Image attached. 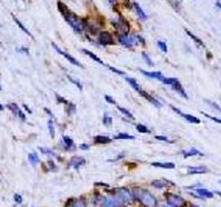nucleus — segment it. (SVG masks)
<instances>
[{
  "label": "nucleus",
  "mask_w": 221,
  "mask_h": 207,
  "mask_svg": "<svg viewBox=\"0 0 221 207\" xmlns=\"http://www.w3.org/2000/svg\"><path fill=\"white\" fill-rule=\"evenodd\" d=\"M135 196L141 204H144L146 207H157L158 200L151 193L144 189H136L135 191Z\"/></svg>",
  "instance_id": "obj_1"
},
{
  "label": "nucleus",
  "mask_w": 221,
  "mask_h": 207,
  "mask_svg": "<svg viewBox=\"0 0 221 207\" xmlns=\"http://www.w3.org/2000/svg\"><path fill=\"white\" fill-rule=\"evenodd\" d=\"M124 204H126L121 199V197L117 195L116 193L111 196H108V197H105V198L102 199V207H122L124 206Z\"/></svg>",
  "instance_id": "obj_2"
},
{
  "label": "nucleus",
  "mask_w": 221,
  "mask_h": 207,
  "mask_svg": "<svg viewBox=\"0 0 221 207\" xmlns=\"http://www.w3.org/2000/svg\"><path fill=\"white\" fill-rule=\"evenodd\" d=\"M65 19H66L67 22L72 27V29H74V31L81 32L82 30L85 29V25L82 24L81 20L79 19L74 13H72V12H69V15H67V16L65 17Z\"/></svg>",
  "instance_id": "obj_3"
},
{
  "label": "nucleus",
  "mask_w": 221,
  "mask_h": 207,
  "mask_svg": "<svg viewBox=\"0 0 221 207\" xmlns=\"http://www.w3.org/2000/svg\"><path fill=\"white\" fill-rule=\"evenodd\" d=\"M164 197H166V200L170 207H183L186 205V200L182 197L175 195L172 193H167Z\"/></svg>",
  "instance_id": "obj_4"
},
{
  "label": "nucleus",
  "mask_w": 221,
  "mask_h": 207,
  "mask_svg": "<svg viewBox=\"0 0 221 207\" xmlns=\"http://www.w3.org/2000/svg\"><path fill=\"white\" fill-rule=\"evenodd\" d=\"M118 38H119V41H120L121 45H124V47H127V48H132L137 43H138L137 36H130L129 34H121V35H118Z\"/></svg>",
  "instance_id": "obj_5"
},
{
  "label": "nucleus",
  "mask_w": 221,
  "mask_h": 207,
  "mask_svg": "<svg viewBox=\"0 0 221 207\" xmlns=\"http://www.w3.org/2000/svg\"><path fill=\"white\" fill-rule=\"evenodd\" d=\"M52 47H54V49H56V51H57L58 54H60V55L63 56V57H65V58H66L67 60L69 61V63H71L72 65H74V66H77V67H80V68H82V65H81L80 63H79V61H78L77 59H74V57H72V56H70L69 54H67V52H65V51H62L61 49H60V48H59L58 46L56 45V43H52Z\"/></svg>",
  "instance_id": "obj_6"
},
{
  "label": "nucleus",
  "mask_w": 221,
  "mask_h": 207,
  "mask_svg": "<svg viewBox=\"0 0 221 207\" xmlns=\"http://www.w3.org/2000/svg\"><path fill=\"white\" fill-rule=\"evenodd\" d=\"M98 39H99V43H100L101 45H105V46H107V45H113V43H115L112 36H111V34L108 31L100 32Z\"/></svg>",
  "instance_id": "obj_7"
},
{
  "label": "nucleus",
  "mask_w": 221,
  "mask_h": 207,
  "mask_svg": "<svg viewBox=\"0 0 221 207\" xmlns=\"http://www.w3.org/2000/svg\"><path fill=\"white\" fill-rule=\"evenodd\" d=\"M116 194L119 197H121V199L124 200V203H130V202H132V194L128 189H126V188H119V189H117Z\"/></svg>",
  "instance_id": "obj_8"
},
{
  "label": "nucleus",
  "mask_w": 221,
  "mask_h": 207,
  "mask_svg": "<svg viewBox=\"0 0 221 207\" xmlns=\"http://www.w3.org/2000/svg\"><path fill=\"white\" fill-rule=\"evenodd\" d=\"M171 108L175 110L176 113L178 114V115H180V116H182L185 119H187V120L189 121V123H191V124H200V119H198L197 117H194V116H192V115H188V114H183L181 110H179L178 108H176V107H173V106H171Z\"/></svg>",
  "instance_id": "obj_9"
},
{
  "label": "nucleus",
  "mask_w": 221,
  "mask_h": 207,
  "mask_svg": "<svg viewBox=\"0 0 221 207\" xmlns=\"http://www.w3.org/2000/svg\"><path fill=\"white\" fill-rule=\"evenodd\" d=\"M187 172L189 175H194V174H205L208 173V168L205 166H189L187 168Z\"/></svg>",
  "instance_id": "obj_10"
},
{
  "label": "nucleus",
  "mask_w": 221,
  "mask_h": 207,
  "mask_svg": "<svg viewBox=\"0 0 221 207\" xmlns=\"http://www.w3.org/2000/svg\"><path fill=\"white\" fill-rule=\"evenodd\" d=\"M8 108L11 110V111L15 114L16 116H18V117H19L21 120H26V116H25V114H23L22 110H21L19 107H18V105H17V104H15V102L9 104V105H8Z\"/></svg>",
  "instance_id": "obj_11"
},
{
  "label": "nucleus",
  "mask_w": 221,
  "mask_h": 207,
  "mask_svg": "<svg viewBox=\"0 0 221 207\" xmlns=\"http://www.w3.org/2000/svg\"><path fill=\"white\" fill-rule=\"evenodd\" d=\"M139 94L141 95L142 97L146 98L147 100H149V102H151L152 105L155 106V107H157V108H161V107H162V104H161V102H160L159 100H157V99H156L155 97H152L151 95H149L148 93H146L144 90H141V91H140Z\"/></svg>",
  "instance_id": "obj_12"
},
{
  "label": "nucleus",
  "mask_w": 221,
  "mask_h": 207,
  "mask_svg": "<svg viewBox=\"0 0 221 207\" xmlns=\"http://www.w3.org/2000/svg\"><path fill=\"white\" fill-rule=\"evenodd\" d=\"M86 164V160L85 158H82V157L80 156H76V157H72L71 159H70L69 161V166H71V167L76 168V169H78V168H80L82 166V165Z\"/></svg>",
  "instance_id": "obj_13"
},
{
  "label": "nucleus",
  "mask_w": 221,
  "mask_h": 207,
  "mask_svg": "<svg viewBox=\"0 0 221 207\" xmlns=\"http://www.w3.org/2000/svg\"><path fill=\"white\" fill-rule=\"evenodd\" d=\"M151 185L153 187L158 188V189H162V188H166L168 186H170V185H173V184L167 179H156V180H152Z\"/></svg>",
  "instance_id": "obj_14"
},
{
  "label": "nucleus",
  "mask_w": 221,
  "mask_h": 207,
  "mask_svg": "<svg viewBox=\"0 0 221 207\" xmlns=\"http://www.w3.org/2000/svg\"><path fill=\"white\" fill-rule=\"evenodd\" d=\"M171 88H172L173 90H176V91H178L179 94H180V96H182L183 98H186V99L189 98L188 97V95H187V93L185 91V89L182 88V85L180 84V81H179L178 79H177V80L171 85Z\"/></svg>",
  "instance_id": "obj_15"
},
{
  "label": "nucleus",
  "mask_w": 221,
  "mask_h": 207,
  "mask_svg": "<svg viewBox=\"0 0 221 207\" xmlns=\"http://www.w3.org/2000/svg\"><path fill=\"white\" fill-rule=\"evenodd\" d=\"M140 72L141 74H144V76H147L149 78H152V79H158L161 81V79L163 78V75L160 72V71H146V70H142V69H140Z\"/></svg>",
  "instance_id": "obj_16"
},
{
  "label": "nucleus",
  "mask_w": 221,
  "mask_h": 207,
  "mask_svg": "<svg viewBox=\"0 0 221 207\" xmlns=\"http://www.w3.org/2000/svg\"><path fill=\"white\" fill-rule=\"evenodd\" d=\"M194 193H197V195H198L200 198H212V197H214V193H211V191H207V189L201 188V187L197 188Z\"/></svg>",
  "instance_id": "obj_17"
},
{
  "label": "nucleus",
  "mask_w": 221,
  "mask_h": 207,
  "mask_svg": "<svg viewBox=\"0 0 221 207\" xmlns=\"http://www.w3.org/2000/svg\"><path fill=\"white\" fill-rule=\"evenodd\" d=\"M132 8L136 10L137 15H138V17H139V19H141V20L147 19V15L144 13V11L142 10V9H141V7H140V6L137 4V2H133V4H132Z\"/></svg>",
  "instance_id": "obj_18"
},
{
  "label": "nucleus",
  "mask_w": 221,
  "mask_h": 207,
  "mask_svg": "<svg viewBox=\"0 0 221 207\" xmlns=\"http://www.w3.org/2000/svg\"><path fill=\"white\" fill-rule=\"evenodd\" d=\"M182 155H183V157H185V158H189V157L196 156V155H200V156H202L203 154L199 152L198 149L190 148L189 150H182Z\"/></svg>",
  "instance_id": "obj_19"
},
{
  "label": "nucleus",
  "mask_w": 221,
  "mask_h": 207,
  "mask_svg": "<svg viewBox=\"0 0 221 207\" xmlns=\"http://www.w3.org/2000/svg\"><path fill=\"white\" fill-rule=\"evenodd\" d=\"M57 6H58V10L60 11V13H61L63 17H66L67 15H69V12H70L69 9H68V7H67L62 1H58V2H57Z\"/></svg>",
  "instance_id": "obj_20"
},
{
  "label": "nucleus",
  "mask_w": 221,
  "mask_h": 207,
  "mask_svg": "<svg viewBox=\"0 0 221 207\" xmlns=\"http://www.w3.org/2000/svg\"><path fill=\"white\" fill-rule=\"evenodd\" d=\"M151 165L155 167L164 168V169H173L176 167V165L173 163H152Z\"/></svg>",
  "instance_id": "obj_21"
},
{
  "label": "nucleus",
  "mask_w": 221,
  "mask_h": 207,
  "mask_svg": "<svg viewBox=\"0 0 221 207\" xmlns=\"http://www.w3.org/2000/svg\"><path fill=\"white\" fill-rule=\"evenodd\" d=\"M126 80H127V81L129 82V85H130V86H131L135 90H137L138 93H140V91L142 90V89H141V87L139 86V84L137 82V80L135 78H131V77H126Z\"/></svg>",
  "instance_id": "obj_22"
},
{
  "label": "nucleus",
  "mask_w": 221,
  "mask_h": 207,
  "mask_svg": "<svg viewBox=\"0 0 221 207\" xmlns=\"http://www.w3.org/2000/svg\"><path fill=\"white\" fill-rule=\"evenodd\" d=\"M82 52H83V54H86L87 56H89L90 58L92 59V60H95L96 63L100 64V65H105V64H103V61H102V60H101V59L99 58V57H98L97 55H95L93 52H91V51L87 50V49H82Z\"/></svg>",
  "instance_id": "obj_23"
},
{
  "label": "nucleus",
  "mask_w": 221,
  "mask_h": 207,
  "mask_svg": "<svg viewBox=\"0 0 221 207\" xmlns=\"http://www.w3.org/2000/svg\"><path fill=\"white\" fill-rule=\"evenodd\" d=\"M111 138H109L107 136H96L95 137V143H97V144H109V143H111Z\"/></svg>",
  "instance_id": "obj_24"
},
{
  "label": "nucleus",
  "mask_w": 221,
  "mask_h": 207,
  "mask_svg": "<svg viewBox=\"0 0 221 207\" xmlns=\"http://www.w3.org/2000/svg\"><path fill=\"white\" fill-rule=\"evenodd\" d=\"M185 30H186L187 35L189 36V37H190L191 39L193 40V41H194L196 43H197V45H199V46H201V47H205V43H202V40H201V39H199L198 37H197V36H194L193 34H192L191 31H189L188 29H185Z\"/></svg>",
  "instance_id": "obj_25"
},
{
  "label": "nucleus",
  "mask_w": 221,
  "mask_h": 207,
  "mask_svg": "<svg viewBox=\"0 0 221 207\" xmlns=\"http://www.w3.org/2000/svg\"><path fill=\"white\" fill-rule=\"evenodd\" d=\"M28 160H29V163L31 165H37L39 163V157L38 155L36 154V152H30L29 155H28Z\"/></svg>",
  "instance_id": "obj_26"
},
{
  "label": "nucleus",
  "mask_w": 221,
  "mask_h": 207,
  "mask_svg": "<svg viewBox=\"0 0 221 207\" xmlns=\"http://www.w3.org/2000/svg\"><path fill=\"white\" fill-rule=\"evenodd\" d=\"M12 19H13V21H15L16 24H17V26H18V27H19L20 29H21V30H22L23 32H26V34H27L28 36H30V37H32V35H31L30 32H29V30H28L27 28L25 27V26H23V25L21 24V22H20L19 20L17 19V17H15V16H13V15H12Z\"/></svg>",
  "instance_id": "obj_27"
},
{
  "label": "nucleus",
  "mask_w": 221,
  "mask_h": 207,
  "mask_svg": "<svg viewBox=\"0 0 221 207\" xmlns=\"http://www.w3.org/2000/svg\"><path fill=\"white\" fill-rule=\"evenodd\" d=\"M76 110H77V107L72 102H68L66 104V111L68 113V115H72V114L76 113Z\"/></svg>",
  "instance_id": "obj_28"
},
{
  "label": "nucleus",
  "mask_w": 221,
  "mask_h": 207,
  "mask_svg": "<svg viewBox=\"0 0 221 207\" xmlns=\"http://www.w3.org/2000/svg\"><path fill=\"white\" fill-rule=\"evenodd\" d=\"M62 141H63V145H65V148L66 149H69L70 147H72V146H74V140H72L69 136L63 137Z\"/></svg>",
  "instance_id": "obj_29"
},
{
  "label": "nucleus",
  "mask_w": 221,
  "mask_h": 207,
  "mask_svg": "<svg viewBox=\"0 0 221 207\" xmlns=\"http://www.w3.org/2000/svg\"><path fill=\"white\" fill-rule=\"evenodd\" d=\"M117 108H118V110H119L120 113L124 114V116H127L128 118H130L131 120H135V117H133V115H132V114L130 113V111H129L128 109H126V108H124V107H120V106H118Z\"/></svg>",
  "instance_id": "obj_30"
},
{
  "label": "nucleus",
  "mask_w": 221,
  "mask_h": 207,
  "mask_svg": "<svg viewBox=\"0 0 221 207\" xmlns=\"http://www.w3.org/2000/svg\"><path fill=\"white\" fill-rule=\"evenodd\" d=\"M102 124H103L105 126H107V127L111 126V124H112V118L110 117V116H109L107 113L103 114V119H102Z\"/></svg>",
  "instance_id": "obj_31"
},
{
  "label": "nucleus",
  "mask_w": 221,
  "mask_h": 207,
  "mask_svg": "<svg viewBox=\"0 0 221 207\" xmlns=\"http://www.w3.org/2000/svg\"><path fill=\"white\" fill-rule=\"evenodd\" d=\"M113 139H135V136L129 135V134L121 133V134H118L117 136H115V138H113Z\"/></svg>",
  "instance_id": "obj_32"
},
{
  "label": "nucleus",
  "mask_w": 221,
  "mask_h": 207,
  "mask_svg": "<svg viewBox=\"0 0 221 207\" xmlns=\"http://www.w3.org/2000/svg\"><path fill=\"white\" fill-rule=\"evenodd\" d=\"M137 130H138L139 133H142V134L150 133V130L148 129V127H147V126L142 125V124H138V125H137Z\"/></svg>",
  "instance_id": "obj_33"
},
{
  "label": "nucleus",
  "mask_w": 221,
  "mask_h": 207,
  "mask_svg": "<svg viewBox=\"0 0 221 207\" xmlns=\"http://www.w3.org/2000/svg\"><path fill=\"white\" fill-rule=\"evenodd\" d=\"M48 129H49L51 138H54V121L51 120V119H49V121H48Z\"/></svg>",
  "instance_id": "obj_34"
},
{
  "label": "nucleus",
  "mask_w": 221,
  "mask_h": 207,
  "mask_svg": "<svg viewBox=\"0 0 221 207\" xmlns=\"http://www.w3.org/2000/svg\"><path fill=\"white\" fill-rule=\"evenodd\" d=\"M176 80H177V78H175V77H170V78L163 77V78L161 79V82H163L164 85H172V84H173Z\"/></svg>",
  "instance_id": "obj_35"
},
{
  "label": "nucleus",
  "mask_w": 221,
  "mask_h": 207,
  "mask_svg": "<svg viewBox=\"0 0 221 207\" xmlns=\"http://www.w3.org/2000/svg\"><path fill=\"white\" fill-rule=\"evenodd\" d=\"M142 58H144V60L146 61V63H147L148 66H150V67L155 66V64H153V61H152L151 59H150V57H149V56H148L147 54H146V52H142Z\"/></svg>",
  "instance_id": "obj_36"
},
{
  "label": "nucleus",
  "mask_w": 221,
  "mask_h": 207,
  "mask_svg": "<svg viewBox=\"0 0 221 207\" xmlns=\"http://www.w3.org/2000/svg\"><path fill=\"white\" fill-rule=\"evenodd\" d=\"M67 77H68V79H69L70 81L72 82L74 85H76V86H77L78 88H79V90H82V85H81V82L79 81L78 79H74L72 77H71V76H67Z\"/></svg>",
  "instance_id": "obj_37"
},
{
  "label": "nucleus",
  "mask_w": 221,
  "mask_h": 207,
  "mask_svg": "<svg viewBox=\"0 0 221 207\" xmlns=\"http://www.w3.org/2000/svg\"><path fill=\"white\" fill-rule=\"evenodd\" d=\"M39 150L42 152V154H46V155H50V156H54V152L49 148H46V147H39Z\"/></svg>",
  "instance_id": "obj_38"
},
{
  "label": "nucleus",
  "mask_w": 221,
  "mask_h": 207,
  "mask_svg": "<svg viewBox=\"0 0 221 207\" xmlns=\"http://www.w3.org/2000/svg\"><path fill=\"white\" fill-rule=\"evenodd\" d=\"M157 45H158V47L161 49V51H163V52H167V51H168L167 45L163 43V41H158V43H157Z\"/></svg>",
  "instance_id": "obj_39"
},
{
  "label": "nucleus",
  "mask_w": 221,
  "mask_h": 207,
  "mask_svg": "<svg viewBox=\"0 0 221 207\" xmlns=\"http://www.w3.org/2000/svg\"><path fill=\"white\" fill-rule=\"evenodd\" d=\"M201 114L203 115V116H206L207 118H209V119H212L214 123H218V124H220V123H221V120L219 119V118H216V117H214V116H210V115H208V114L205 113V111H201Z\"/></svg>",
  "instance_id": "obj_40"
},
{
  "label": "nucleus",
  "mask_w": 221,
  "mask_h": 207,
  "mask_svg": "<svg viewBox=\"0 0 221 207\" xmlns=\"http://www.w3.org/2000/svg\"><path fill=\"white\" fill-rule=\"evenodd\" d=\"M109 69H110V70L111 71H113V72H116V74H118V75H122V76H126V72H124V71H122V70H119V69H117V68H115V67H109Z\"/></svg>",
  "instance_id": "obj_41"
},
{
  "label": "nucleus",
  "mask_w": 221,
  "mask_h": 207,
  "mask_svg": "<svg viewBox=\"0 0 221 207\" xmlns=\"http://www.w3.org/2000/svg\"><path fill=\"white\" fill-rule=\"evenodd\" d=\"M13 199H15V202L17 204H21V203H22V197H21L19 194H15V195H13Z\"/></svg>",
  "instance_id": "obj_42"
},
{
  "label": "nucleus",
  "mask_w": 221,
  "mask_h": 207,
  "mask_svg": "<svg viewBox=\"0 0 221 207\" xmlns=\"http://www.w3.org/2000/svg\"><path fill=\"white\" fill-rule=\"evenodd\" d=\"M105 99L109 102V104H112V105H116V100H115V99H113L112 97H110V96H108V95H106V96H105Z\"/></svg>",
  "instance_id": "obj_43"
},
{
  "label": "nucleus",
  "mask_w": 221,
  "mask_h": 207,
  "mask_svg": "<svg viewBox=\"0 0 221 207\" xmlns=\"http://www.w3.org/2000/svg\"><path fill=\"white\" fill-rule=\"evenodd\" d=\"M48 165H49V167H50V170H52V172H56V170H57V167H56V165H54V163L52 160H48Z\"/></svg>",
  "instance_id": "obj_44"
},
{
  "label": "nucleus",
  "mask_w": 221,
  "mask_h": 207,
  "mask_svg": "<svg viewBox=\"0 0 221 207\" xmlns=\"http://www.w3.org/2000/svg\"><path fill=\"white\" fill-rule=\"evenodd\" d=\"M156 139L161 140V141H168V143H171V140H169L167 137H163V136H156Z\"/></svg>",
  "instance_id": "obj_45"
},
{
  "label": "nucleus",
  "mask_w": 221,
  "mask_h": 207,
  "mask_svg": "<svg viewBox=\"0 0 221 207\" xmlns=\"http://www.w3.org/2000/svg\"><path fill=\"white\" fill-rule=\"evenodd\" d=\"M56 97H57V100H58V102H63L65 105H66V104H68V102H67V100H66V99H65V98H62L61 96H59V95H57Z\"/></svg>",
  "instance_id": "obj_46"
},
{
  "label": "nucleus",
  "mask_w": 221,
  "mask_h": 207,
  "mask_svg": "<svg viewBox=\"0 0 221 207\" xmlns=\"http://www.w3.org/2000/svg\"><path fill=\"white\" fill-rule=\"evenodd\" d=\"M80 149H82V150H88V149H89V145L81 144L80 145Z\"/></svg>",
  "instance_id": "obj_47"
},
{
  "label": "nucleus",
  "mask_w": 221,
  "mask_h": 207,
  "mask_svg": "<svg viewBox=\"0 0 221 207\" xmlns=\"http://www.w3.org/2000/svg\"><path fill=\"white\" fill-rule=\"evenodd\" d=\"M18 51H19V52H25V54H26V55H28V54H29V51H28V48H19V49H18Z\"/></svg>",
  "instance_id": "obj_48"
},
{
  "label": "nucleus",
  "mask_w": 221,
  "mask_h": 207,
  "mask_svg": "<svg viewBox=\"0 0 221 207\" xmlns=\"http://www.w3.org/2000/svg\"><path fill=\"white\" fill-rule=\"evenodd\" d=\"M210 104V105L212 106V107H214V108H216V109L217 110H220V107H219V106L218 105H216V104H214V102H208Z\"/></svg>",
  "instance_id": "obj_49"
},
{
  "label": "nucleus",
  "mask_w": 221,
  "mask_h": 207,
  "mask_svg": "<svg viewBox=\"0 0 221 207\" xmlns=\"http://www.w3.org/2000/svg\"><path fill=\"white\" fill-rule=\"evenodd\" d=\"M23 107H25V109L27 110V111H28V113H29V114H31V113H32V111H31V110L29 109V108H28V106H27V105H23Z\"/></svg>",
  "instance_id": "obj_50"
},
{
  "label": "nucleus",
  "mask_w": 221,
  "mask_h": 207,
  "mask_svg": "<svg viewBox=\"0 0 221 207\" xmlns=\"http://www.w3.org/2000/svg\"><path fill=\"white\" fill-rule=\"evenodd\" d=\"M45 110H46L47 113H48V114H49V115H50L51 117H54V116H52V114H51V111H50V110H49V109H48V108H45Z\"/></svg>",
  "instance_id": "obj_51"
},
{
  "label": "nucleus",
  "mask_w": 221,
  "mask_h": 207,
  "mask_svg": "<svg viewBox=\"0 0 221 207\" xmlns=\"http://www.w3.org/2000/svg\"><path fill=\"white\" fill-rule=\"evenodd\" d=\"M108 1H109V2H110L111 4H117L116 0H108Z\"/></svg>",
  "instance_id": "obj_52"
},
{
  "label": "nucleus",
  "mask_w": 221,
  "mask_h": 207,
  "mask_svg": "<svg viewBox=\"0 0 221 207\" xmlns=\"http://www.w3.org/2000/svg\"><path fill=\"white\" fill-rule=\"evenodd\" d=\"M217 8H220V0H217Z\"/></svg>",
  "instance_id": "obj_53"
},
{
  "label": "nucleus",
  "mask_w": 221,
  "mask_h": 207,
  "mask_svg": "<svg viewBox=\"0 0 221 207\" xmlns=\"http://www.w3.org/2000/svg\"><path fill=\"white\" fill-rule=\"evenodd\" d=\"M4 109V107L2 105H1V104H0V111H2V110Z\"/></svg>",
  "instance_id": "obj_54"
},
{
  "label": "nucleus",
  "mask_w": 221,
  "mask_h": 207,
  "mask_svg": "<svg viewBox=\"0 0 221 207\" xmlns=\"http://www.w3.org/2000/svg\"><path fill=\"white\" fill-rule=\"evenodd\" d=\"M76 207H81V206H79V205H77V206H76Z\"/></svg>",
  "instance_id": "obj_55"
},
{
  "label": "nucleus",
  "mask_w": 221,
  "mask_h": 207,
  "mask_svg": "<svg viewBox=\"0 0 221 207\" xmlns=\"http://www.w3.org/2000/svg\"><path fill=\"white\" fill-rule=\"evenodd\" d=\"M1 89H2V88H1V86H0V90H1Z\"/></svg>",
  "instance_id": "obj_56"
},
{
  "label": "nucleus",
  "mask_w": 221,
  "mask_h": 207,
  "mask_svg": "<svg viewBox=\"0 0 221 207\" xmlns=\"http://www.w3.org/2000/svg\"><path fill=\"white\" fill-rule=\"evenodd\" d=\"M72 1H74V0H72Z\"/></svg>",
  "instance_id": "obj_57"
}]
</instances>
